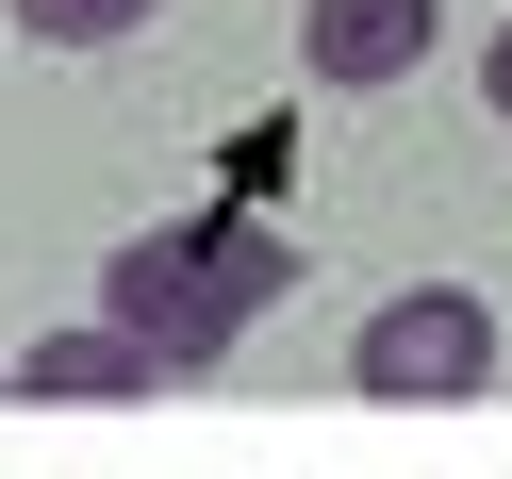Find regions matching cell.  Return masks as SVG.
Wrapping results in <instances>:
<instances>
[{
  "label": "cell",
  "mask_w": 512,
  "mask_h": 479,
  "mask_svg": "<svg viewBox=\"0 0 512 479\" xmlns=\"http://www.w3.org/2000/svg\"><path fill=\"white\" fill-rule=\"evenodd\" d=\"M281 281H298V248L248 232V215H215V232H133L100 265V314L166 347V380H199V364H232V331L281 298Z\"/></svg>",
  "instance_id": "cell-1"
},
{
  "label": "cell",
  "mask_w": 512,
  "mask_h": 479,
  "mask_svg": "<svg viewBox=\"0 0 512 479\" xmlns=\"http://www.w3.org/2000/svg\"><path fill=\"white\" fill-rule=\"evenodd\" d=\"M347 380H364L380 413H446V397L496 380V314H479L463 281H397V298L347 331Z\"/></svg>",
  "instance_id": "cell-2"
},
{
  "label": "cell",
  "mask_w": 512,
  "mask_h": 479,
  "mask_svg": "<svg viewBox=\"0 0 512 479\" xmlns=\"http://www.w3.org/2000/svg\"><path fill=\"white\" fill-rule=\"evenodd\" d=\"M446 34V0H298V67L347 83V100H380V83H413Z\"/></svg>",
  "instance_id": "cell-3"
},
{
  "label": "cell",
  "mask_w": 512,
  "mask_h": 479,
  "mask_svg": "<svg viewBox=\"0 0 512 479\" xmlns=\"http://www.w3.org/2000/svg\"><path fill=\"white\" fill-rule=\"evenodd\" d=\"M17 397L34 413H83V397H166V347L116 331V314H83V331H34L17 347Z\"/></svg>",
  "instance_id": "cell-4"
},
{
  "label": "cell",
  "mask_w": 512,
  "mask_h": 479,
  "mask_svg": "<svg viewBox=\"0 0 512 479\" xmlns=\"http://www.w3.org/2000/svg\"><path fill=\"white\" fill-rule=\"evenodd\" d=\"M0 17H17L34 50H116V34H149L166 0H0Z\"/></svg>",
  "instance_id": "cell-5"
},
{
  "label": "cell",
  "mask_w": 512,
  "mask_h": 479,
  "mask_svg": "<svg viewBox=\"0 0 512 479\" xmlns=\"http://www.w3.org/2000/svg\"><path fill=\"white\" fill-rule=\"evenodd\" d=\"M479 100H496V116H512V17H496V50H479Z\"/></svg>",
  "instance_id": "cell-6"
}]
</instances>
